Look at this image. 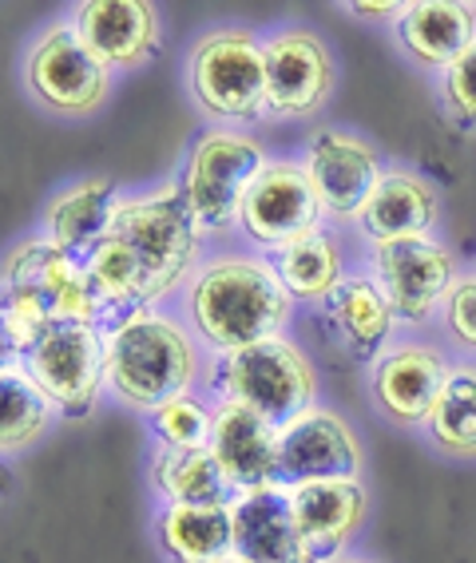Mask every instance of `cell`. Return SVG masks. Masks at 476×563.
<instances>
[{
	"mask_svg": "<svg viewBox=\"0 0 476 563\" xmlns=\"http://www.w3.org/2000/svg\"><path fill=\"white\" fill-rule=\"evenodd\" d=\"M203 242L175 179L155 191L128 195L108 239L84 258L91 294L100 302V325L182 294L191 274L203 266Z\"/></svg>",
	"mask_w": 476,
	"mask_h": 563,
	"instance_id": "6da1fadb",
	"label": "cell"
},
{
	"mask_svg": "<svg viewBox=\"0 0 476 563\" xmlns=\"http://www.w3.org/2000/svg\"><path fill=\"white\" fill-rule=\"evenodd\" d=\"M182 322L191 325L211 357L246 350L266 338H283L295 313V298L258 251L207 254L203 266L179 294Z\"/></svg>",
	"mask_w": 476,
	"mask_h": 563,
	"instance_id": "7a4b0ae2",
	"label": "cell"
},
{
	"mask_svg": "<svg viewBox=\"0 0 476 563\" xmlns=\"http://www.w3.org/2000/svg\"><path fill=\"white\" fill-rule=\"evenodd\" d=\"M211 353L199 345L179 313L147 306L103 325V369L108 393L123 409L155 412L175 397L199 393Z\"/></svg>",
	"mask_w": 476,
	"mask_h": 563,
	"instance_id": "3957f363",
	"label": "cell"
},
{
	"mask_svg": "<svg viewBox=\"0 0 476 563\" xmlns=\"http://www.w3.org/2000/svg\"><path fill=\"white\" fill-rule=\"evenodd\" d=\"M60 322L100 325V302L91 294L84 262L44 234H32L4 254V278H0L4 357H21L48 325Z\"/></svg>",
	"mask_w": 476,
	"mask_h": 563,
	"instance_id": "277c9868",
	"label": "cell"
},
{
	"mask_svg": "<svg viewBox=\"0 0 476 563\" xmlns=\"http://www.w3.org/2000/svg\"><path fill=\"white\" fill-rule=\"evenodd\" d=\"M187 96L211 128H251L266 120V41L246 24L203 32L182 64Z\"/></svg>",
	"mask_w": 476,
	"mask_h": 563,
	"instance_id": "5b68a950",
	"label": "cell"
},
{
	"mask_svg": "<svg viewBox=\"0 0 476 563\" xmlns=\"http://www.w3.org/2000/svg\"><path fill=\"white\" fill-rule=\"evenodd\" d=\"M203 389L211 401H239L283 429L318 405V369L310 353L283 333L211 357Z\"/></svg>",
	"mask_w": 476,
	"mask_h": 563,
	"instance_id": "8992f818",
	"label": "cell"
},
{
	"mask_svg": "<svg viewBox=\"0 0 476 563\" xmlns=\"http://www.w3.org/2000/svg\"><path fill=\"white\" fill-rule=\"evenodd\" d=\"M266 167H270V152L251 131L203 128L195 135L175 183L182 187V199L191 207L203 239H223L239 231L246 195Z\"/></svg>",
	"mask_w": 476,
	"mask_h": 563,
	"instance_id": "52a82bcc",
	"label": "cell"
},
{
	"mask_svg": "<svg viewBox=\"0 0 476 563\" xmlns=\"http://www.w3.org/2000/svg\"><path fill=\"white\" fill-rule=\"evenodd\" d=\"M24 91L36 108L60 120H88L103 103L112 100L115 71L84 44L71 21H60L44 29L29 44L21 64Z\"/></svg>",
	"mask_w": 476,
	"mask_h": 563,
	"instance_id": "ba28073f",
	"label": "cell"
},
{
	"mask_svg": "<svg viewBox=\"0 0 476 563\" xmlns=\"http://www.w3.org/2000/svg\"><path fill=\"white\" fill-rule=\"evenodd\" d=\"M41 393L52 401L56 417L84 421L108 393V369H103V325L91 322H60L29 345L16 357Z\"/></svg>",
	"mask_w": 476,
	"mask_h": 563,
	"instance_id": "9c48e42d",
	"label": "cell"
},
{
	"mask_svg": "<svg viewBox=\"0 0 476 563\" xmlns=\"http://www.w3.org/2000/svg\"><path fill=\"white\" fill-rule=\"evenodd\" d=\"M365 271L374 274L377 286L386 290L401 325H425L433 318H441L449 294H453L456 278H461L456 254L436 234L369 246V266Z\"/></svg>",
	"mask_w": 476,
	"mask_h": 563,
	"instance_id": "30bf717a",
	"label": "cell"
},
{
	"mask_svg": "<svg viewBox=\"0 0 476 563\" xmlns=\"http://www.w3.org/2000/svg\"><path fill=\"white\" fill-rule=\"evenodd\" d=\"M302 167L322 202L325 227H357L365 202L386 179V159L374 143L345 128H318L302 147Z\"/></svg>",
	"mask_w": 476,
	"mask_h": 563,
	"instance_id": "8fae6325",
	"label": "cell"
},
{
	"mask_svg": "<svg viewBox=\"0 0 476 563\" xmlns=\"http://www.w3.org/2000/svg\"><path fill=\"white\" fill-rule=\"evenodd\" d=\"M337 60L306 24L266 36V120H314L334 100Z\"/></svg>",
	"mask_w": 476,
	"mask_h": 563,
	"instance_id": "7c38bea8",
	"label": "cell"
},
{
	"mask_svg": "<svg viewBox=\"0 0 476 563\" xmlns=\"http://www.w3.org/2000/svg\"><path fill=\"white\" fill-rule=\"evenodd\" d=\"M318 227H325V214L302 159H270V167L258 175L243 202L239 234L270 258L274 251H283Z\"/></svg>",
	"mask_w": 476,
	"mask_h": 563,
	"instance_id": "4fadbf2b",
	"label": "cell"
},
{
	"mask_svg": "<svg viewBox=\"0 0 476 563\" xmlns=\"http://www.w3.org/2000/svg\"><path fill=\"white\" fill-rule=\"evenodd\" d=\"M453 357L433 342H394L369 365V401L397 429H425L441 393H445Z\"/></svg>",
	"mask_w": 476,
	"mask_h": 563,
	"instance_id": "5bb4252c",
	"label": "cell"
},
{
	"mask_svg": "<svg viewBox=\"0 0 476 563\" xmlns=\"http://www.w3.org/2000/svg\"><path fill=\"white\" fill-rule=\"evenodd\" d=\"M362 473L365 449L342 412L314 405L278 429V484L286 488L314 481H362Z\"/></svg>",
	"mask_w": 476,
	"mask_h": 563,
	"instance_id": "9a60e30c",
	"label": "cell"
},
{
	"mask_svg": "<svg viewBox=\"0 0 476 563\" xmlns=\"http://www.w3.org/2000/svg\"><path fill=\"white\" fill-rule=\"evenodd\" d=\"M71 24L112 71L147 68L163 52V21L152 0H84Z\"/></svg>",
	"mask_w": 476,
	"mask_h": 563,
	"instance_id": "2e32d148",
	"label": "cell"
},
{
	"mask_svg": "<svg viewBox=\"0 0 476 563\" xmlns=\"http://www.w3.org/2000/svg\"><path fill=\"white\" fill-rule=\"evenodd\" d=\"M286 493H290L295 523L314 563L342 560L350 540L357 536V528H365V516H369L365 481H314L295 484Z\"/></svg>",
	"mask_w": 476,
	"mask_h": 563,
	"instance_id": "e0dca14e",
	"label": "cell"
},
{
	"mask_svg": "<svg viewBox=\"0 0 476 563\" xmlns=\"http://www.w3.org/2000/svg\"><path fill=\"white\" fill-rule=\"evenodd\" d=\"M211 453L234 496L278 484V424L239 401H214Z\"/></svg>",
	"mask_w": 476,
	"mask_h": 563,
	"instance_id": "ac0fdd59",
	"label": "cell"
},
{
	"mask_svg": "<svg viewBox=\"0 0 476 563\" xmlns=\"http://www.w3.org/2000/svg\"><path fill=\"white\" fill-rule=\"evenodd\" d=\"M322 313L325 322H330V333L345 350V357L365 365V369L394 345L397 330H401L386 290L377 286V278L369 271L345 274L342 286L325 298Z\"/></svg>",
	"mask_w": 476,
	"mask_h": 563,
	"instance_id": "d6986e66",
	"label": "cell"
},
{
	"mask_svg": "<svg viewBox=\"0 0 476 563\" xmlns=\"http://www.w3.org/2000/svg\"><path fill=\"white\" fill-rule=\"evenodd\" d=\"M123 199H128V191L108 175L76 179L71 187H64V191H56L48 199V207L41 214V234L48 242H56L60 251H68L71 258L84 262L108 239Z\"/></svg>",
	"mask_w": 476,
	"mask_h": 563,
	"instance_id": "ffe728a7",
	"label": "cell"
},
{
	"mask_svg": "<svg viewBox=\"0 0 476 563\" xmlns=\"http://www.w3.org/2000/svg\"><path fill=\"white\" fill-rule=\"evenodd\" d=\"M441 222V191L436 183L409 167H389L374 199L365 202L362 219L354 231L362 234L365 246H381L397 239H421L433 234Z\"/></svg>",
	"mask_w": 476,
	"mask_h": 563,
	"instance_id": "44dd1931",
	"label": "cell"
},
{
	"mask_svg": "<svg viewBox=\"0 0 476 563\" xmlns=\"http://www.w3.org/2000/svg\"><path fill=\"white\" fill-rule=\"evenodd\" d=\"M234 516V555L243 563H314L306 552L302 532L295 523L286 484H270L258 493L231 500Z\"/></svg>",
	"mask_w": 476,
	"mask_h": 563,
	"instance_id": "7402d4cb",
	"label": "cell"
},
{
	"mask_svg": "<svg viewBox=\"0 0 476 563\" xmlns=\"http://www.w3.org/2000/svg\"><path fill=\"white\" fill-rule=\"evenodd\" d=\"M397 44L417 68L441 71L476 44V4L468 0H409L397 21Z\"/></svg>",
	"mask_w": 476,
	"mask_h": 563,
	"instance_id": "603a6c76",
	"label": "cell"
},
{
	"mask_svg": "<svg viewBox=\"0 0 476 563\" xmlns=\"http://www.w3.org/2000/svg\"><path fill=\"white\" fill-rule=\"evenodd\" d=\"M155 540L167 563H223L234 555L231 504H187L159 508Z\"/></svg>",
	"mask_w": 476,
	"mask_h": 563,
	"instance_id": "cb8c5ba5",
	"label": "cell"
},
{
	"mask_svg": "<svg viewBox=\"0 0 476 563\" xmlns=\"http://www.w3.org/2000/svg\"><path fill=\"white\" fill-rule=\"evenodd\" d=\"M270 266L286 286V294L295 298V306H325V298L350 274L334 227H318V231L302 234L283 251H274Z\"/></svg>",
	"mask_w": 476,
	"mask_h": 563,
	"instance_id": "d4e9b609",
	"label": "cell"
},
{
	"mask_svg": "<svg viewBox=\"0 0 476 563\" xmlns=\"http://www.w3.org/2000/svg\"><path fill=\"white\" fill-rule=\"evenodd\" d=\"M147 484L159 496L163 508H187V504H231L234 488L211 449H152Z\"/></svg>",
	"mask_w": 476,
	"mask_h": 563,
	"instance_id": "484cf974",
	"label": "cell"
},
{
	"mask_svg": "<svg viewBox=\"0 0 476 563\" xmlns=\"http://www.w3.org/2000/svg\"><path fill=\"white\" fill-rule=\"evenodd\" d=\"M52 421H56V409L41 393V385L32 382L16 357H4V369H0V453L9 461L29 453L32 444H41L48 437Z\"/></svg>",
	"mask_w": 476,
	"mask_h": 563,
	"instance_id": "4316f807",
	"label": "cell"
},
{
	"mask_svg": "<svg viewBox=\"0 0 476 563\" xmlns=\"http://www.w3.org/2000/svg\"><path fill=\"white\" fill-rule=\"evenodd\" d=\"M425 437L449 461H476V362H453L445 393L425 424Z\"/></svg>",
	"mask_w": 476,
	"mask_h": 563,
	"instance_id": "83f0119b",
	"label": "cell"
},
{
	"mask_svg": "<svg viewBox=\"0 0 476 563\" xmlns=\"http://www.w3.org/2000/svg\"><path fill=\"white\" fill-rule=\"evenodd\" d=\"M143 421L159 449H211L214 401H207L203 393H187V397H175L163 409L147 412Z\"/></svg>",
	"mask_w": 476,
	"mask_h": 563,
	"instance_id": "f1b7e54d",
	"label": "cell"
},
{
	"mask_svg": "<svg viewBox=\"0 0 476 563\" xmlns=\"http://www.w3.org/2000/svg\"><path fill=\"white\" fill-rule=\"evenodd\" d=\"M436 103L449 128L476 135V44L436 76Z\"/></svg>",
	"mask_w": 476,
	"mask_h": 563,
	"instance_id": "f546056e",
	"label": "cell"
},
{
	"mask_svg": "<svg viewBox=\"0 0 476 563\" xmlns=\"http://www.w3.org/2000/svg\"><path fill=\"white\" fill-rule=\"evenodd\" d=\"M441 325H445L449 342L465 353L468 362H476V271L456 278L445 310H441Z\"/></svg>",
	"mask_w": 476,
	"mask_h": 563,
	"instance_id": "4dcf8cb0",
	"label": "cell"
},
{
	"mask_svg": "<svg viewBox=\"0 0 476 563\" xmlns=\"http://www.w3.org/2000/svg\"><path fill=\"white\" fill-rule=\"evenodd\" d=\"M342 12L357 16V21H369V24H394L406 16V0H345Z\"/></svg>",
	"mask_w": 476,
	"mask_h": 563,
	"instance_id": "1f68e13d",
	"label": "cell"
},
{
	"mask_svg": "<svg viewBox=\"0 0 476 563\" xmlns=\"http://www.w3.org/2000/svg\"><path fill=\"white\" fill-rule=\"evenodd\" d=\"M334 563H377V560H369V555H342V560H334Z\"/></svg>",
	"mask_w": 476,
	"mask_h": 563,
	"instance_id": "d6a6232c",
	"label": "cell"
},
{
	"mask_svg": "<svg viewBox=\"0 0 476 563\" xmlns=\"http://www.w3.org/2000/svg\"><path fill=\"white\" fill-rule=\"evenodd\" d=\"M223 563H243V560H239V555H231V560H223Z\"/></svg>",
	"mask_w": 476,
	"mask_h": 563,
	"instance_id": "836d02e7",
	"label": "cell"
}]
</instances>
